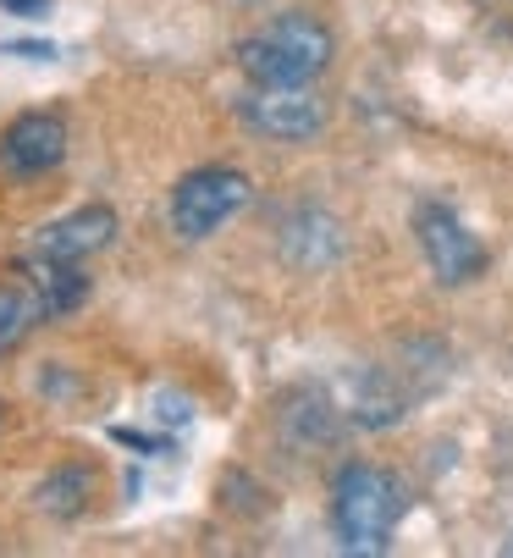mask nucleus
Returning a JSON list of instances; mask_svg holds the SVG:
<instances>
[{
    "label": "nucleus",
    "instance_id": "obj_1",
    "mask_svg": "<svg viewBox=\"0 0 513 558\" xmlns=\"http://www.w3.org/2000/svg\"><path fill=\"white\" fill-rule=\"evenodd\" d=\"M337 61V28L309 12V7H288L271 12L266 23H254L237 45H232V66L243 84L254 89H293V84H320Z\"/></svg>",
    "mask_w": 513,
    "mask_h": 558
},
{
    "label": "nucleus",
    "instance_id": "obj_2",
    "mask_svg": "<svg viewBox=\"0 0 513 558\" xmlns=\"http://www.w3.org/2000/svg\"><path fill=\"white\" fill-rule=\"evenodd\" d=\"M408 514V487L403 475L376 464V459H342L326 487V520L342 553L354 558H381L392 553V536Z\"/></svg>",
    "mask_w": 513,
    "mask_h": 558
},
{
    "label": "nucleus",
    "instance_id": "obj_3",
    "mask_svg": "<svg viewBox=\"0 0 513 558\" xmlns=\"http://www.w3.org/2000/svg\"><path fill=\"white\" fill-rule=\"evenodd\" d=\"M254 205V178L243 167H227V161H210V167H194L171 183L166 194V227L178 244H205L221 227H232L243 210Z\"/></svg>",
    "mask_w": 513,
    "mask_h": 558
},
{
    "label": "nucleus",
    "instance_id": "obj_4",
    "mask_svg": "<svg viewBox=\"0 0 513 558\" xmlns=\"http://www.w3.org/2000/svg\"><path fill=\"white\" fill-rule=\"evenodd\" d=\"M232 117L243 133L266 138V144H309L331 128V100L320 95V84H293V89L243 84V95L232 100Z\"/></svg>",
    "mask_w": 513,
    "mask_h": 558
},
{
    "label": "nucleus",
    "instance_id": "obj_5",
    "mask_svg": "<svg viewBox=\"0 0 513 558\" xmlns=\"http://www.w3.org/2000/svg\"><path fill=\"white\" fill-rule=\"evenodd\" d=\"M414 244H419L425 266H431V277L442 288H469L491 266L486 244L464 227V216L453 205H442V199H419L414 205Z\"/></svg>",
    "mask_w": 513,
    "mask_h": 558
},
{
    "label": "nucleus",
    "instance_id": "obj_6",
    "mask_svg": "<svg viewBox=\"0 0 513 558\" xmlns=\"http://www.w3.org/2000/svg\"><path fill=\"white\" fill-rule=\"evenodd\" d=\"M66 144H72L66 111H56V106L17 111L7 128H0V172H7L12 183H39L66 161Z\"/></svg>",
    "mask_w": 513,
    "mask_h": 558
},
{
    "label": "nucleus",
    "instance_id": "obj_7",
    "mask_svg": "<svg viewBox=\"0 0 513 558\" xmlns=\"http://www.w3.org/2000/svg\"><path fill=\"white\" fill-rule=\"evenodd\" d=\"M349 410L337 404V398L315 381L282 392V404H277V437L293 448V453H320V448H337L342 432H349Z\"/></svg>",
    "mask_w": 513,
    "mask_h": 558
},
{
    "label": "nucleus",
    "instance_id": "obj_8",
    "mask_svg": "<svg viewBox=\"0 0 513 558\" xmlns=\"http://www.w3.org/2000/svg\"><path fill=\"white\" fill-rule=\"evenodd\" d=\"M117 232H122L117 210H111L106 199H95V205H77V210H66V216H56V221L34 227V238H28V255L83 260V266H89L100 250H111V244H117Z\"/></svg>",
    "mask_w": 513,
    "mask_h": 558
},
{
    "label": "nucleus",
    "instance_id": "obj_9",
    "mask_svg": "<svg viewBox=\"0 0 513 558\" xmlns=\"http://www.w3.org/2000/svg\"><path fill=\"white\" fill-rule=\"evenodd\" d=\"M277 250L298 271H326V266L342 260V221L331 210H320V205H298L277 227Z\"/></svg>",
    "mask_w": 513,
    "mask_h": 558
},
{
    "label": "nucleus",
    "instance_id": "obj_10",
    "mask_svg": "<svg viewBox=\"0 0 513 558\" xmlns=\"http://www.w3.org/2000/svg\"><path fill=\"white\" fill-rule=\"evenodd\" d=\"M95 487H100V470H95L89 459H66V464H50V470L39 475L34 493H28V504H34V514L72 525V520L89 514Z\"/></svg>",
    "mask_w": 513,
    "mask_h": 558
},
{
    "label": "nucleus",
    "instance_id": "obj_11",
    "mask_svg": "<svg viewBox=\"0 0 513 558\" xmlns=\"http://www.w3.org/2000/svg\"><path fill=\"white\" fill-rule=\"evenodd\" d=\"M17 271L34 282V293H39V304H45V315L50 322H66V315H77L83 304H89V293H95V277L83 271V260H50V255H17Z\"/></svg>",
    "mask_w": 513,
    "mask_h": 558
},
{
    "label": "nucleus",
    "instance_id": "obj_12",
    "mask_svg": "<svg viewBox=\"0 0 513 558\" xmlns=\"http://www.w3.org/2000/svg\"><path fill=\"white\" fill-rule=\"evenodd\" d=\"M45 322H50V315H45L34 282L12 266V277H0V360H12Z\"/></svg>",
    "mask_w": 513,
    "mask_h": 558
},
{
    "label": "nucleus",
    "instance_id": "obj_13",
    "mask_svg": "<svg viewBox=\"0 0 513 558\" xmlns=\"http://www.w3.org/2000/svg\"><path fill=\"white\" fill-rule=\"evenodd\" d=\"M216 498L227 504V509H237V514H266L271 504H260L266 493H260V482H254L248 470H227L221 482H216Z\"/></svg>",
    "mask_w": 513,
    "mask_h": 558
},
{
    "label": "nucleus",
    "instance_id": "obj_14",
    "mask_svg": "<svg viewBox=\"0 0 513 558\" xmlns=\"http://www.w3.org/2000/svg\"><path fill=\"white\" fill-rule=\"evenodd\" d=\"M111 442H122V448H138V453H171V437H149V432H133V426H111Z\"/></svg>",
    "mask_w": 513,
    "mask_h": 558
},
{
    "label": "nucleus",
    "instance_id": "obj_15",
    "mask_svg": "<svg viewBox=\"0 0 513 558\" xmlns=\"http://www.w3.org/2000/svg\"><path fill=\"white\" fill-rule=\"evenodd\" d=\"M0 12L23 17V23H39V17H50V0H0Z\"/></svg>",
    "mask_w": 513,
    "mask_h": 558
},
{
    "label": "nucleus",
    "instance_id": "obj_16",
    "mask_svg": "<svg viewBox=\"0 0 513 558\" xmlns=\"http://www.w3.org/2000/svg\"><path fill=\"white\" fill-rule=\"evenodd\" d=\"M0 426H7V398H0Z\"/></svg>",
    "mask_w": 513,
    "mask_h": 558
},
{
    "label": "nucleus",
    "instance_id": "obj_17",
    "mask_svg": "<svg viewBox=\"0 0 513 558\" xmlns=\"http://www.w3.org/2000/svg\"><path fill=\"white\" fill-rule=\"evenodd\" d=\"M243 7H266V0H243Z\"/></svg>",
    "mask_w": 513,
    "mask_h": 558
}]
</instances>
